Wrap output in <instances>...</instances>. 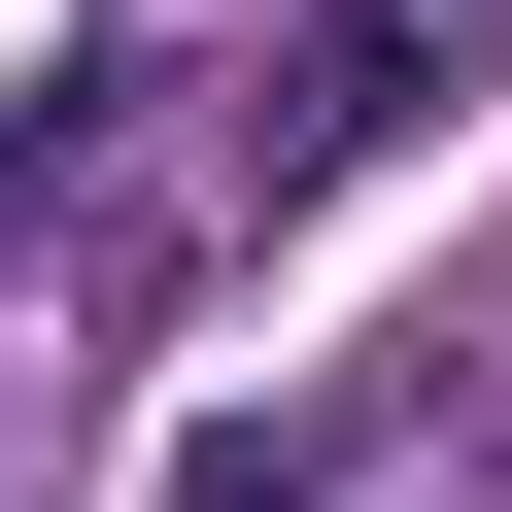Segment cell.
<instances>
[{
	"label": "cell",
	"instance_id": "obj_1",
	"mask_svg": "<svg viewBox=\"0 0 512 512\" xmlns=\"http://www.w3.org/2000/svg\"><path fill=\"white\" fill-rule=\"evenodd\" d=\"M478 103V0H308V35H274V103H239V171H274V205H342L376 137H444Z\"/></svg>",
	"mask_w": 512,
	"mask_h": 512
}]
</instances>
